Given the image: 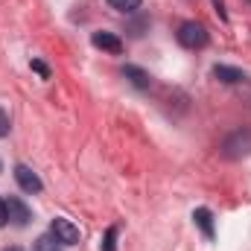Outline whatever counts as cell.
<instances>
[{"label":"cell","mask_w":251,"mask_h":251,"mask_svg":"<svg viewBox=\"0 0 251 251\" xmlns=\"http://www.w3.org/2000/svg\"><path fill=\"white\" fill-rule=\"evenodd\" d=\"M219 152H222V158H228V161L246 158L251 152V128H237V131H231V134L222 140Z\"/></svg>","instance_id":"1"},{"label":"cell","mask_w":251,"mask_h":251,"mask_svg":"<svg viewBox=\"0 0 251 251\" xmlns=\"http://www.w3.org/2000/svg\"><path fill=\"white\" fill-rule=\"evenodd\" d=\"M176 38H178V44L187 47V50H201V47H207V41H210L204 24H199V21H184V24L178 26V32H176Z\"/></svg>","instance_id":"2"},{"label":"cell","mask_w":251,"mask_h":251,"mask_svg":"<svg viewBox=\"0 0 251 251\" xmlns=\"http://www.w3.org/2000/svg\"><path fill=\"white\" fill-rule=\"evenodd\" d=\"M50 231L56 234V240H59L62 246H79V228H76L70 219L56 216V219L50 222Z\"/></svg>","instance_id":"3"},{"label":"cell","mask_w":251,"mask_h":251,"mask_svg":"<svg viewBox=\"0 0 251 251\" xmlns=\"http://www.w3.org/2000/svg\"><path fill=\"white\" fill-rule=\"evenodd\" d=\"M120 76H123L131 88H137V91H149L152 88V76L143 67H137V64H123L120 67Z\"/></svg>","instance_id":"4"},{"label":"cell","mask_w":251,"mask_h":251,"mask_svg":"<svg viewBox=\"0 0 251 251\" xmlns=\"http://www.w3.org/2000/svg\"><path fill=\"white\" fill-rule=\"evenodd\" d=\"M6 213H9V222H12V225H18V228H26V225H29V219H32V210H29L18 196L6 199Z\"/></svg>","instance_id":"5"},{"label":"cell","mask_w":251,"mask_h":251,"mask_svg":"<svg viewBox=\"0 0 251 251\" xmlns=\"http://www.w3.org/2000/svg\"><path fill=\"white\" fill-rule=\"evenodd\" d=\"M15 181L21 184V190H24V193H41V190H44L41 178H38V176H35L26 164H18V167H15Z\"/></svg>","instance_id":"6"},{"label":"cell","mask_w":251,"mask_h":251,"mask_svg":"<svg viewBox=\"0 0 251 251\" xmlns=\"http://www.w3.org/2000/svg\"><path fill=\"white\" fill-rule=\"evenodd\" d=\"M91 44L97 47V50H105V53H123V38L120 35H114V32H94L91 35Z\"/></svg>","instance_id":"7"},{"label":"cell","mask_w":251,"mask_h":251,"mask_svg":"<svg viewBox=\"0 0 251 251\" xmlns=\"http://www.w3.org/2000/svg\"><path fill=\"white\" fill-rule=\"evenodd\" d=\"M213 76H216L219 82H225V85H240V82H246V73H243L240 67H228V64H213Z\"/></svg>","instance_id":"8"},{"label":"cell","mask_w":251,"mask_h":251,"mask_svg":"<svg viewBox=\"0 0 251 251\" xmlns=\"http://www.w3.org/2000/svg\"><path fill=\"white\" fill-rule=\"evenodd\" d=\"M193 222L199 225V231H201L207 240H213V213H210L207 207H199V210H193Z\"/></svg>","instance_id":"9"},{"label":"cell","mask_w":251,"mask_h":251,"mask_svg":"<svg viewBox=\"0 0 251 251\" xmlns=\"http://www.w3.org/2000/svg\"><path fill=\"white\" fill-rule=\"evenodd\" d=\"M32 251H62V243L56 240L53 231H47V234H41V237L32 243Z\"/></svg>","instance_id":"10"},{"label":"cell","mask_w":251,"mask_h":251,"mask_svg":"<svg viewBox=\"0 0 251 251\" xmlns=\"http://www.w3.org/2000/svg\"><path fill=\"white\" fill-rule=\"evenodd\" d=\"M140 3H143V0H108V6H111V9H117V12H123V15L137 12V9H140Z\"/></svg>","instance_id":"11"},{"label":"cell","mask_w":251,"mask_h":251,"mask_svg":"<svg viewBox=\"0 0 251 251\" xmlns=\"http://www.w3.org/2000/svg\"><path fill=\"white\" fill-rule=\"evenodd\" d=\"M100 249H102V251H117V228H114V225L105 231V237H102Z\"/></svg>","instance_id":"12"},{"label":"cell","mask_w":251,"mask_h":251,"mask_svg":"<svg viewBox=\"0 0 251 251\" xmlns=\"http://www.w3.org/2000/svg\"><path fill=\"white\" fill-rule=\"evenodd\" d=\"M9 128H12V123H9V114L0 108V137H6V134H9Z\"/></svg>","instance_id":"13"},{"label":"cell","mask_w":251,"mask_h":251,"mask_svg":"<svg viewBox=\"0 0 251 251\" xmlns=\"http://www.w3.org/2000/svg\"><path fill=\"white\" fill-rule=\"evenodd\" d=\"M32 70H35V73H41L44 79H50V67H47L44 62H38V59H32Z\"/></svg>","instance_id":"14"},{"label":"cell","mask_w":251,"mask_h":251,"mask_svg":"<svg viewBox=\"0 0 251 251\" xmlns=\"http://www.w3.org/2000/svg\"><path fill=\"white\" fill-rule=\"evenodd\" d=\"M213 6H216L219 18H222V21H228V12H225V0H213Z\"/></svg>","instance_id":"15"},{"label":"cell","mask_w":251,"mask_h":251,"mask_svg":"<svg viewBox=\"0 0 251 251\" xmlns=\"http://www.w3.org/2000/svg\"><path fill=\"white\" fill-rule=\"evenodd\" d=\"M6 219H9V213H6V201L0 199V228L6 225Z\"/></svg>","instance_id":"16"},{"label":"cell","mask_w":251,"mask_h":251,"mask_svg":"<svg viewBox=\"0 0 251 251\" xmlns=\"http://www.w3.org/2000/svg\"><path fill=\"white\" fill-rule=\"evenodd\" d=\"M6 251H24V249H18V246H12V249H6Z\"/></svg>","instance_id":"17"},{"label":"cell","mask_w":251,"mask_h":251,"mask_svg":"<svg viewBox=\"0 0 251 251\" xmlns=\"http://www.w3.org/2000/svg\"><path fill=\"white\" fill-rule=\"evenodd\" d=\"M0 170H3V167H0Z\"/></svg>","instance_id":"18"}]
</instances>
